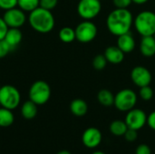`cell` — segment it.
I'll list each match as a JSON object with an SVG mask.
<instances>
[{"mask_svg":"<svg viewBox=\"0 0 155 154\" xmlns=\"http://www.w3.org/2000/svg\"><path fill=\"white\" fill-rule=\"evenodd\" d=\"M135 30L142 36L153 35L155 34V13L144 10L140 12L134 20Z\"/></svg>","mask_w":155,"mask_h":154,"instance_id":"3957f363","label":"cell"},{"mask_svg":"<svg viewBox=\"0 0 155 154\" xmlns=\"http://www.w3.org/2000/svg\"><path fill=\"white\" fill-rule=\"evenodd\" d=\"M58 0H39V6L52 11L57 5Z\"/></svg>","mask_w":155,"mask_h":154,"instance_id":"484cf974","label":"cell"},{"mask_svg":"<svg viewBox=\"0 0 155 154\" xmlns=\"http://www.w3.org/2000/svg\"><path fill=\"white\" fill-rule=\"evenodd\" d=\"M117 37L118 38H117L116 44L124 54H130L134 50L136 44L133 34L130 32L119 35Z\"/></svg>","mask_w":155,"mask_h":154,"instance_id":"4fadbf2b","label":"cell"},{"mask_svg":"<svg viewBox=\"0 0 155 154\" xmlns=\"http://www.w3.org/2000/svg\"><path fill=\"white\" fill-rule=\"evenodd\" d=\"M107 60L105 58V56L104 54H97L94 57L93 60V66L95 70L101 71L104 70L106 65H107Z\"/></svg>","mask_w":155,"mask_h":154,"instance_id":"cb8c5ba5","label":"cell"},{"mask_svg":"<svg viewBox=\"0 0 155 154\" xmlns=\"http://www.w3.org/2000/svg\"><path fill=\"white\" fill-rule=\"evenodd\" d=\"M8 28L9 27L7 26L6 23L3 19V17H0V40H2V39L5 38Z\"/></svg>","mask_w":155,"mask_h":154,"instance_id":"1f68e13d","label":"cell"},{"mask_svg":"<svg viewBox=\"0 0 155 154\" xmlns=\"http://www.w3.org/2000/svg\"><path fill=\"white\" fill-rule=\"evenodd\" d=\"M127 129H128V126H127L126 123L122 120H115V121L112 122L109 126V130L112 133V134H114V136H117V137L124 136V133H126Z\"/></svg>","mask_w":155,"mask_h":154,"instance_id":"ffe728a7","label":"cell"},{"mask_svg":"<svg viewBox=\"0 0 155 154\" xmlns=\"http://www.w3.org/2000/svg\"><path fill=\"white\" fill-rule=\"evenodd\" d=\"M0 88H1V85H0Z\"/></svg>","mask_w":155,"mask_h":154,"instance_id":"74e56055","label":"cell"},{"mask_svg":"<svg viewBox=\"0 0 155 154\" xmlns=\"http://www.w3.org/2000/svg\"><path fill=\"white\" fill-rule=\"evenodd\" d=\"M70 110L74 115L77 117H82L86 114L88 111V105L86 102L83 99H74L70 104Z\"/></svg>","mask_w":155,"mask_h":154,"instance_id":"e0dca14e","label":"cell"},{"mask_svg":"<svg viewBox=\"0 0 155 154\" xmlns=\"http://www.w3.org/2000/svg\"><path fill=\"white\" fill-rule=\"evenodd\" d=\"M22 38H23V34L19 28H8L4 39L14 49L21 43Z\"/></svg>","mask_w":155,"mask_h":154,"instance_id":"2e32d148","label":"cell"},{"mask_svg":"<svg viewBox=\"0 0 155 154\" xmlns=\"http://www.w3.org/2000/svg\"><path fill=\"white\" fill-rule=\"evenodd\" d=\"M21 113L25 119L31 120L35 118L37 114V104L31 100L25 102L21 108Z\"/></svg>","mask_w":155,"mask_h":154,"instance_id":"ac0fdd59","label":"cell"},{"mask_svg":"<svg viewBox=\"0 0 155 154\" xmlns=\"http://www.w3.org/2000/svg\"><path fill=\"white\" fill-rule=\"evenodd\" d=\"M21 101V95L17 88L13 85H4L0 88V105L9 110L15 109Z\"/></svg>","mask_w":155,"mask_h":154,"instance_id":"8992f818","label":"cell"},{"mask_svg":"<svg viewBox=\"0 0 155 154\" xmlns=\"http://www.w3.org/2000/svg\"><path fill=\"white\" fill-rule=\"evenodd\" d=\"M131 80L139 88L150 85L153 80L152 74L150 70L143 65H137L134 67L131 71Z\"/></svg>","mask_w":155,"mask_h":154,"instance_id":"8fae6325","label":"cell"},{"mask_svg":"<svg viewBox=\"0 0 155 154\" xmlns=\"http://www.w3.org/2000/svg\"><path fill=\"white\" fill-rule=\"evenodd\" d=\"M102 139L103 136L101 132L95 127L87 128L82 135L83 144L89 149H94L98 147L102 143Z\"/></svg>","mask_w":155,"mask_h":154,"instance_id":"7c38bea8","label":"cell"},{"mask_svg":"<svg viewBox=\"0 0 155 154\" xmlns=\"http://www.w3.org/2000/svg\"><path fill=\"white\" fill-rule=\"evenodd\" d=\"M17 5V0H0V8L6 11Z\"/></svg>","mask_w":155,"mask_h":154,"instance_id":"f1b7e54d","label":"cell"},{"mask_svg":"<svg viewBox=\"0 0 155 154\" xmlns=\"http://www.w3.org/2000/svg\"><path fill=\"white\" fill-rule=\"evenodd\" d=\"M59 38L62 42L69 44L74 42L76 38H75V30L73 29L72 27H63L60 31H59Z\"/></svg>","mask_w":155,"mask_h":154,"instance_id":"7402d4cb","label":"cell"},{"mask_svg":"<svg viewBox=\"0 0 155 154\" xmlns=\"http://www.w3.org/2000/svg\"><path fill=\"white\" fill-rule=\"evenodd\" d=\"M138 131L136 130H134V129H130L128 128L126 133H124V139L129 142V143H133V142H135L137 140V137H138V133H137Z\"/></svg>","mask_w":155,"mask_h":154,"instance_id":"83f0119b","label":"cell"},{"mask_svg":"<svg viewBox=\"0 0 155 154\" xmlns=\"http://www.w3.org/2000/svg\"><path fill=\"white\" fill-rule=\"evenodd\" d=\"M57 154H71L68 151H65V150H64V151H61V152H59Z\"/></svg>","mask_w":155,"mask_h":154,"instance_id":"e575fe53","label":"cell"},{"mask_svg":"<svg viewBox=\"0 0 155 154\" xmlns=\"http://www.w3.org/2000/svg\"><path fill=\"white\" fill-rule=\"evenodd\" d=\"M17 5L25 12H32L39 7V0H17Z\"/></svg>","mask_w":155,"mask_h":154,"instance_id":"603a6c76","label":"cell"},{"mask_svg":"<svg viewBox=\"0 0 155 154\" xmlns=\"http://www.w3.org/2000/svg\"><path fill=\"white\" fill-rule=\"evenodd\" d=\"M124 122L128 128L139 131L147 123V115L142 109L134 108L127 112Z\"/></svg>","mask_w":155,"mask_h":154,"instance_id":"9c48e42d","label":"cell"},{"mask_svg":"<svg viewBox=\"0 0 155 154\" xmlns=\"http://www.w3.org/2000/svg\"><path fill=\"white\" fill-rule=\"evenodd\" d=\"M153 95H154V92H153V88L150 85H146V86H143V87L140 88L139 96L143 101H146V102L151 101L153 98Z\"/></svg>","mask_w":155,"mask_h":154,"instance_id":"d4e9b609","label":"cell"},{"mask_svg":"<svg viewBox=\"0 0 155 154\" xmlns=\"http://www.w3.org/2000/svg\"><path fill=\"white\" fill-rule=\"evenodd\" d=\"M133 3L136 4V5H143V4H146L149 0H132Z\"/></svg>","mask_w":155,"mask_h":154,"instance_id":"836d02e7","label":"cell"},{"mask_svg":"<svg viewBox=\"0 0 155 154\" xmlns=\"http://www.w3.org/2000/svg\"><path fill=\"white\" fill-rule=\"evenodd\" d=\"M137 103V94L132 89H123L114 95L115 108L121 112H128Z\"/></svg>","mask_w":155,"mask_h":154,"instance_id":"5b68a950","label":"cell"},{"mask_svg":"<svg viewBox=\"0 0 155 154\" xmlns=\"http://www.w3.org/2000/svg\"><path fill=\"white\" fill-rule=\"evenodd\" d=\"M92 154H105L104 152H101V151H96V152H94Z\"/></svg>","mask_w":155,"mask_h":154,"instance_id":"d590c367","label":"cell"},{"mask_svg":"<svg viewBox=\"0 0 155 154\" xmlns=\"http://www.w3.org/2000/svg\"><path fill=\"white\" fill-rule=\"evenodd\" d=\"M11 50H13V48L6 43L5 39L0 40V59L5 57Z\"/></svg>","mask_w":155,"mask_h":154,"instance_id":"4316f807","label":"cell"},{"mask_svg":"<svg viewBox=\"0 0 155 154\" xmlns=\"http://www.w3.org/2000/svg\"><path fill=\"white\" fill-rule=\"evenodd\" d=\"M28 20L31 27L41 34L50 33L54 27V17L52 12L40 6L30 12Z\"/></svg>","mask_w":155,"mask_h":154,"instance_id":"7a4b0ae2","label":"cell"},{"mask_svg":"<svg viewBox=\"0 0 155 154\" xmlns=\"http://www.w3.org/2000/svg\"><path fill=\"white\" fill-rule=\"evenodd\" d=\"M102 4L100 0H80L77 5V13L84 20L95 18L101 12Z\"/></svg>","mask_w":155,"mask_h":154,"instance_id":"52a82bcc","label":"cell"},{"mask_svg":"<svg viewBox=\"0 0 155 154\" xmlns=\"http://www.w3.org/2000/svg\"><path fill=\"white\" fill-rule=\"evenodd\" d=\"M135 154H152V150L147 144H140L136 148Z\"/></svg>","mask_w":155,"mask_h":154,"instance_id":"4dcf8cb0","label":"cell"},{"mask_svg":"<svg viewBox=\"0 0 155 154\" xmlns=\"http://www.w3.org/2000/svg\"><path fill=\"white\" fill-rule=\"evenodd\" d=\"M75 30V38L80 43H90L92 42L97 35L98 29L94 23L91 20H84L80 23Z\"/></svg>","mask_w":155,"mask_h":154,"instance_id":"ba28073f","label":"cell"},{"mask_svg":"<svg viewBox=\"0 0 155 154\" xmlns=\"http://www.w3.org/2000/svg\"><path fill=\"white\" fill-rule=\"evenodd\" d=\"M153 37H154V39H155V34H153Z\"/></svg>","mask_w":155,"mask_h":154,"instance_id":"8d00e7d4","label":"cell"},{"mask_svg":"<svg viewBox=\"0 0 155 154\" xmlns=\"http://www.w3.org/2000/svg\"><path fill=\"white\" fill-rule=\"evenodd\" d=\"M124 54H125L117 45H112L107 47L104 54L107 62L113 64H121L124 59Z\"/></svg>","mask_w":155,"mask_h":154,"instance_id":"5bb4252c","label":"cell"},{"mask_svg":"<svg viewBox=\"0 0 155 154\" xmlns=\"http://www.w3.org/2000/svg\"><path fill=\"white\" fill-rule=\"evenodd\" d=\"M15 121L12 110L5 107L0 108V127H8L13 124Z\"/></svg>","mask_w":155,"mask_h":154,"instance_id":"44dd1931","label":"cell"},{"mask_svg":"<svg viewBox=\"0 0 155 154\" xmlns=\"http://www.w3.org/2000/svg\"><path fill=\"white\" fill-rule=\"evenodd\" d=\"M140 52L145 57H153L155 54V39L153 35L143 36L140 42Z\"/></svg>","mask_w":155,"mask_h":154,"instance_id":"9a60e30c","label":"cell"},{"mask_svg":"<svg viewBox=\"0 0 155 154\" xmlns=\"http://www.w3.org/2000/svg\"><path fill=\"white\" fill-rule=\"evenodd\" d=\"M115 8H128L133 3L132 0H113Z\"/></svg>","mask_w":155,"mask_h":154,"instance_id":"f546056e","label":"cell"},{"mask_svg":"<svg viewBox=\"0 0 155 154\" xmlns=\"http://www.w3.org/2000/svg\"><path fill=\"white\" fill-rule=\"evenodd\" d=\"M51 97L50 85L42 80L35 82L29 90V98L37 105L46 103Z\"/></svg>","mask_w":155,"mask_h":154,"instance_id":"277c9868","label":"cell"},{"mask_svg":"<svg viewBox=\"0 0 155 154\" xmlns=\"http://www.w3.org/2000/svg\"><path fill=\"white\" fill-rule=\"evenodd\" d=\"M147 124L152 130L155 131V111L152 112L147 116Z\"/></svg>","mask_w":155,"mask_h":154,"instance_id":"d6a6232c","label":"cell"},{"mask_svg":"<svg viewBox=\"0 0 155 154\" xmlns=\"http://www.w3.org/2000/svg\"><path fill=\"white\" fill-rule=\"evenodd\" d=\"M133 25L134 17L127 8H115L109 13L106 18L107 29L115 36L130 32Z\"/></svg>","mask_w":155,"mask_h":154,"instance_id":"6da1fadb","label":"cell"},{"mask_svg":"<svg viewBox=\"0 0 155 154\" xmlns=\"http://www.w3.org/2000/svg\"><path fill=\"white\" fill-rule=\"evenodd\" d=\"M3 19L9 28H20L26 21L25 11L20 8H11L5 12Z\"/></svg>","mask_w":155,"mask_h":154,"instance_id":"30bf717a","label":"cell"},{"mask_svg":"<svg viewBox=\"0 0 155 154\" xmlns=\"http://www.w3.org/2000/svg\"><path fill=\"white\" fill-rule=\"evenodd\" d=\"M97 100L103 106L110 107L114 103V94L107 89H102L97 93Z\"/></svg>","mask_w":155,"mask_h":154,"instance_id":"d6986e66","label":"cell"}]
</instances>
